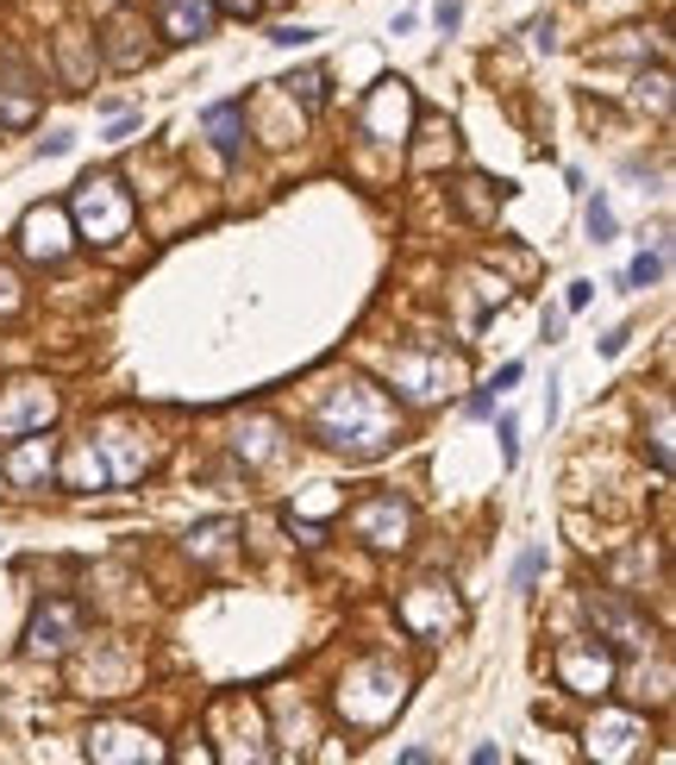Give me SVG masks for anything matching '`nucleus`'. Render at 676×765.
Returning a JSON list of instances; mask_svg holds the SVG:
<instances>
[{
  "mask_svg": "<svg viewBox=\"0 0 676 765\" xmlns=\"http://www.w3.org/2000/svg\"><path fill=\"white\" fill-rule=\"evenodd\" d=\"M50 414H57V396H50L45 382H7L0 389V439L7 446L25 434H45Z\"/></svg>",
  "mask_w": 676,
  "mask_h": 765,
  "instance_id": "nucleus-3",
  "label": "nucleus"
},
{
  "mask_svg": "<svg viewBox=\"0 0 676 765\" xmlns=\"http://www.w3.org/2000/svg\"><path fill=\"white\" fill-rule=\"evenodd\" d=\"M70 145H75L70 132H50V138H45V145H38V151H45V157H63V151H70Z\"/></svg>",
  "mask_w": 676,
  "mask_h": 765,
  "instance_id": "nucleus-23",
  "label": "nucleus"
},
{
  "mask_svg": "<svg viewBox=\"0 0 676 765\" xmlns=\"http://www.w3.org/2000/svg\"><path fill=\"white\" fill-rule=\"evenodd\" d=\"M75 220H82V239L107 245V239H120L132 227V202H125V189L113 177H88L75 189Z\"/></svg>",
  "mask_w": 676,
  "mask_h": 765,
  "instance_id": "nucleus-2",
  "label": "nucleus"
},
{
  "mask_svg": "<svg viewBox=\"0 0 676 765\" xmlns=\"http://www.w3.org/2000/svg\"><path fill=\"white\" fill-rule=\"evenodd\" d=\"M657 277H664V252H639V257H632V270H626L632 289H651Z\"/></svg>",
  "mask_w": 676,
  "mask_h": 765,
  "instance_id": "nucleus-16",
  "label": "nucleus"
},
{
  "mask_svg": "<svg viewBox=\"0 0 676 765\" xmlns=\"http://www.w3.org/2000/svg\"><path fill=\"white\" fill-rule=\"evenodd\" d=\"M20 252L38 264H63L70 257V214L63 207H32L20 227Z\"/></svg>",
  "mask_w": 676,
  "mask_h": 765,
  "instance_id": "nucleus-5",
  "label": "nucleus"
},
{
  "mask_svg": "<svg viewBox=\"0 0 676 765\" xmlns=\"http://www.w3.org/2000/svg\"><path fill=\"white\" fill-rule=\"evenodd\" d=\"M32 120H38V95L32 88L25 95H7L0 88V126H32Z\"/></svg>",
  "mask_w": 676,
  "mask_h": 765,
  "instance_id": "nucleus-14",
  "label": "nucleus"
},
{
  "mask_svg": "<svg viewBox=\"0 0 676 765\" xmlns=\"http://www.w3.org/2000/svg\"><path fill=\"white\" fill-rule=\"evenodd\" d=\"M282 88H295L300 101H320V88H325V76H320V70H307V76H288V82H282Z\"/></svg>",
  "mask_w": 676,
  "mask_h": 765,
  "instance_id": "nucleus-19",
  "label": "nucleus"
},
{
  "mask_svg": "<svg viewBox=\"0 0 676 765\" xmlns=\"http://www.w3.org/2000/svg\"><path fill=\"white\" fill-rule=\"evenodd\" d=\"M557 678H564V690H576V696H601V690L614 684V659L595 653L589 640H570V646L557 653Z\"/></svg>",
  "mask_w": 676,
  "mask_h": 765,
  "instance_id": "nucleus-6",
  "label": "nucleus"
},
{
  "mask_svg": "<svg viewBox=\"0 0 676 765\" xmlns=\"http://www.w3.org/2000/svg\"><path fill=\"white\" fill-rule=\"evenodd\" d=\"M589 239H595V245H607V239H614V214H607V202H589Z\"/></svg>",
  "mask_w": 676,
  "mask_h": 765,
  "instance_id": "nucleus-18",
  "label": "nucleus"
},
{
  "mask_svg": "<svg viewBox=\"0 0 676 765\" xmlns=\"http://www.w3.org/2000/svg\"><path fill=\"white\" fill-rule=\"evenodd\" d=\"M501 459L507 464L520 459V427H514V421H501Z\"/></svg>",
  "mask_w": 676,
  "mask_h": 765,
  "instance_id": "nucleus-21",
  "label": "nucleus"
},
{
  "mask_svg": "<svg viewBox=\"0 0 676 765\" xmlns=\"http://www.w3.org/2000/svg\"><path fill=\"white\" fill-rule=\"evenodd\" d=\"M589 615H595L601 628L614 634V646H646V640H651L646 621L626 609V603H614V596H589Z\"/></svg>",
  "mask_w": 676,
  "mask_h": 765,
  "instance_id": "nucleus-11",
  "label": "nucleus"
},
{
  "mask_svg": "<svg viewBox=\"0 0 676 765\" xmlns=\"http://www.w3.org/2000/svg\"><path fill=\"white\" fill-rule=\"evenodd\" d=\"M75 634H82V609H75V603H50V609H38V621H32V653H63Z\"/></svg>",
  "mask_w": 676,
  "mask_h": 765,
  "instance_id": "nucleus-9",
  "label": "nucleus"
},
{
  "mask_svg": "<svg viewBox=\"0 0 676 765\" xmlns=\"http://www.w3.org/2000/svg\"><path fill=\"white\" fill-rule=\"evenodd\" d=\"M157 26H163L170 45H195V38L220 26V7L213 0H157Z\"/></svg>",
  "mask_w": 676,
  "mask_h": 765,
  "instance_id": "nucleus-7",
  "label": "nucleus"
},
{
  "mask_svg": "<svg viewBox=\"0 0 676 765\" xmlns=\"http://www.w3.org/2000/svg\"><path fill=\"white\" fill-rule=\"evenodd\" d=\"M526 38H532V45H539V51H551V45H557V38H551V20H539V26L526 32Z\"/></svg>",
  "mask_w": 676,
  "mask_h": 765,
  "instance_id": "nucleus-26",
  "label": "nucleus"
},
{
  "mask_svg": "<svg viewBox=\"0 0 676 765\" xmlns=\"http://www.w3.org/2000/svg\"><path fill=\"white\" fill-rule=\"evenodd\" d=\"M63 484H70V489H100V484H107V464L95 459V439H82V446L70 452V471H63Z\"/></svg>",
  "mask_w": 676,
  "mask_h": 765,
  "instance_id": "nucleus-13",
  "label": "nucleus"
},
{
  "mask_svg": "<svg viewBox=\"0 0 676 765\" xmlns=\"http://www.w3.org/2000/svg\"><path fill=\"white\" fill-rule=\"evenodd\" d=\"M539 571H545V546L520 552V564H514V590H532V584H539Z\"/></svg>",
  "mask_w": 676,
  "mask_h": 765,
  "instance_id": "nucleus-17",
  "label": "nucleus"
},
{
  "mask_svg": "<svg viewBox=\"0 0 676 765\" xmlns=\"http://www.w3.org/2000/svg\"><path fill=\"white\" fill-rule=\"evenodd\" d=\"M207 138H213V145H220L225 157H238L245 151V107H213V113H207Z\"/></svg>",
  "mask_w": 676,
  "mask_h": 765,
  "instance_id": "nucleus-12",
  "label": "nucleus"
},
{
  "mask_svg": "<svg viewBox=\"0 0 676 765\" xmlns=\"http://www.w3.org/2000/svg\"><path fill=\"white\" fill-rule=\"evenodd\" d=\"M57 51H63V70H70V82H88V76H95V57H88V38H63Z\"/></svg>",
  "mask_w": 676,
  "mask_h": 765,
  "instance_id": "nucleus-15",
  "label": "nucleus"
},
{
  "mask_svg": "<svg viewBox=\"0 0 676 765\" xmlns=\"http://www.w3.org/2000/svg\"><path fill=\"white\" fill-rule=\"evenodd\" d=\"M407 527H414V509L401 496H370L364 509H351V534L370 546H407Z\"/></svg>",
  "mask_w": 676,
  "mask_h": 765,
  "instance_id": "nucleus-4",
  "label": "nucleus"
},
{
  "mask_svg": "<svg viewBox=\"0 0 676 765\" xmlns=\"http://www.w3.org/2000/svg\"><path fill=\"white\" fill-rule=\"evenodd\" d=\"M307 38H314L307 26H275L270 32V45H282V51H295V45H307Z\"/></svg>",
  "mask_w": 676,
  "mask_h": 765,
  "instance_id": "nucleus-20",
  "label": "nucleus"
},
{
  "mask_svg": "<svg viewBox=\"0 0 676 765\" xmlns=\"http://www.w3.org/2000/svg\"><path fill=\"white\" fill-rule=\"evenodd\" d=\"M470 414H495V389H476V396H470Z\"/></svg>",
  "mask_w": 676,
  "mask_h": 765,
  "instance_id": "nucleus-25",
  "label": "nucleus"
},
{
  "mask_svg": "<svg viewBox=\"0 0 676 765\" xmlns=\"http://www.w3.org/2000/svg\"><path fill=\"white\" fill-rule=\"evenodd\" d=\"M320 439L325 446H339L345 459H376V452H389L401 434L395 409H389V396L370 389V382H345V389H332V402L320 409Z\"/></svg>",
  "mask_w": 676,
  "mask_h": 765,
  "instance_id": "nucleus-1",
  "label": "nucleus"
},
{
  "mask_svg": "<svg viewBox=\"0 0 676 765\" xmlns=\"http://www.w3.org/2000/svg\"><path fill=\"white\" fill-rule=\"evenodd\" d=\"M514 382H520V364H501V371H495V382H489V389H514Z\"/></svg>",
  "mask_w": 676,
  "mask_h": 765,
  "instance_id": "nucleus-24",
  "label": "nucleus"
},
{
  "mask_svg": "<svg viewBox=\"0 0 676 765\" xmlns=\"http://www.w3.org/2000/svg\"><path fill=\"white\" fill-rule=\"evenodd\" d=\"M464 26V7H457V0H445V7H439V32H457Z\"/></svg>",
  "mask_w": 676,
  "mask_h": 765,
  "instance_id": "nucleus-22",
  "label": "nucleus"
},
{
  "mask_svg": "<svg viewBox=\"0 0 676 765\" xmlns=\"http://www.w3.org/2000/svg\"><path fill=\"white\" fill-rule=\"evenodd\" d=\"M50 477V439L45 434H25L13 439V459H7V484L13 489H32Z\"/></svg>",
  "mask_w": 676,
  "mask_h": 765,
  "instance_id": "nucleus-10",
  "label": "nucleus"
},
{
  "mask_svg": "<svg viewBox=\"0 0 676 765\" xmlns=\"http://www.w3.org/2000/svg\"><path fill=\"white\" fill-rule=\"evenodd\" d=\"M213 7H225V13H238V20H250V13H257V0H213Z\"/></svg>",
  "mask_w": 676,
  "mask_h": 765,
  "instance_id": "nucleus-27",
  "label": "nucleus"
},
{
  "mask_svg": "<svg viewBox=\"0 0 676 765\" xmlns=\"http://www.w3.org/2000/svg\"><path fill=\"white\" fill-rule=\"evenodd\" d=\"M407 120H414L407 88H401V82H382V88L370 95V107H364V138H401Z\"/></svg>",
  "mask_w": 676,
  "mask_h": 765,
  "instance_id": "nucleus-8",
  "label": "nucleus"
}]
</instances>
